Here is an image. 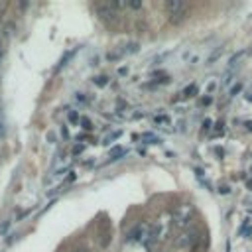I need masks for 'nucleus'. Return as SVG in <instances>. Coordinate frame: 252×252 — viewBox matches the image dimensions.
<instances>
[{"label":"nucleus","mask_w":252,"mask_h":252,"mask_svg":"<svg viewBox=\"0 0 252 252\" xmlns=\"http://www.w3.org/2000/svg\"><path fill=\"white\" fill-rule=\"evenodd\" d=\"M195 219V207L191 203H181L172 213V223L177 228H187Z\"/></svg>","instance_id":"f257e3e1"},{"label":"nucleus","mask_w":252,"mask_h":252,"mask_svg":"<svg viewBox=\"0 0 252 252\" xmlns=\"http://www.w3.org/2000/svg\"><path fill=\"white\" fill-rule=\"evenodd\" d=\"M81 124H83V128H85V130H93V124H91L89 118H81Z\"/></svg>","instance_id":"9d476101"},{"label":"nucleus","mask_w":252,"mask_h":252,"mask_svg":"<svg viewBox=\"0 0 252 252\" xmlns=\"http://www.w3.org/2000/svg\"><path fill=\"white\" fill-rule=\"evenodd\" d=\"M75 252H89V250H75Z\"/></svg>","instance_id":"a211bd4d"},{"label":"nucleus","mask_w":252,"mask_h":252,"mask_svg":"<svg viewBox=\"0 0 252 252\" xmlns=\"http://www.w3.org/2000/svg\"><path fill=\"white\" fill-rule=\"evenodd\" d=\"M95 83H97L99 87H102V85H106V83H108V77H104V75H101V77H97V79H95Z\"/></svg>","instance_id":"9b49d317"},{"label":"nucleus","mask_w":252,"mask_h":252,"mask_svg":"<svg viewBox=\"0 0 252 252\" xmlns=\"http://www.w3.org/2000/svg\"><path fill=\"white\" fill-rule=\"evenodd\" d=\"M120 156H124V148H120V146H116V148H112V150H110V154H108V158H110V162H114V160H118Z\"/></svg>","instance_id":"6e6552de"},{"label":"nucleus","mask_w":252,"mask_h":252,"mask_svg":"<svg viewBox=\"0 0 252 252\" xmlns=\"http://www.w3.org/2000/svg\"><path fill=\"white\" fill-rule=\"evenodd\" d=\"M248 187H250V189H252V179H250V181H248Z\"/></svg>","instance_id":"f3484780"},{"label":"nucleus","mask_w":252,"mask_h":252,"mask_svg":"<svg viewBox=\"0 0 252 252\" xmlns=\"http://www.w3.org/2000/svg\"><path fill=\"white\" fill-rule=\"evenodd\" d=\"M150 232H152V227L146 225V223H140V225H136V227L130 230L128 240H144V242H148Z\"/></svg>","instance_id":"f03ea898"},{"label":"nucleus","mask_w":252,"mask_h":252,"mask_svg":"<svg viewBox=\"0 0 252 252\" xmlns=\"http://www.w3.org/2000/svg\"><path fill=\"white\" fill-rule=\"evenodd\" d=\"M166 10L168 14H179V12H187V4L181 2V0H168L166 2Z\"/></svg>","instance_id":"39448f33"},{"label":"nucleus","mask_w":252,"mask_h":252,"mask_svg":"<svg viewBox=\"0 0 252 252\" xmlns=\"http://www.w3.org/2000/svg\"><path fill=\"white\" fill-rule=\"evenodd\" d=\"M128 8H142V2H138V0H132V2H128Z\"/></svg>","instance_id":"ddd939ff"},{"label":"nucleus","mask_w":252,"mask_h":252,"mask_svg":"<svg viewBox=\"0 0 252 252\" xmlns=\"http://www.w3.org/2000/svg\"><path fill=\"white\" fill-rule=\"evenodd\" d=\"M0 57H2V44H0Z\"/></svg>","instance_id":"dca6fc26"},{"label":"nucleus","mask_w":252,"mask_h":252,"mask_svg":"<svg viewBox=\"0 0 252 252\" xmlns=\"http://www.w3.org/2000/svg\"><path fill=\"white\" fill-rule=\"evenodd\" d=\"M160 252H166V250H160Z\"/></svg>","instance_id":"6ab92c4d"},{"label":"nucleus","mask_w":252,"mask_h":252,"mask_svg":"<svg viewBox=\"0 0 252 252\" xmlns=\"http://www.w3.org/2000/svg\"><path fill=\"white\" fill-rule=\"evenodd\" d=\"M197 240H199V234H197L195 230H183L179 236H176V246H179V248H189V246H193Z\"/></svg>","instance_id":"7ed1b4c3"},{"label":"nucleus","mask_w":252,"mask_h":252,"mask_svg":"<svg viewBox=\"0 0 252 252\" xmlns=\"http://www.w3.org/2000/svg\"><path fill=\"white\" fill-rule=\"evenodd\" d=\"M73 53H75V51H69V53H67V55H65V57L61 59V63H59V67H63V65H67V61H69V59L73 57Z\"/></svg>","instance_id":"f8f14e48"},{"label":"nucleus","mask_w":252,"mask_h":252,"mask_svg":"<svg viewBox=\"0 0 252 252\" xmlns=\"http://www.w3.org/2000/svg\"><path fill=\"white\" fill-rule=\"evenodd\" d=\"M181 95H183V99H191V97H195V95H197V85H189V87H185Z\"/></svg>","instance_id":"0eeeda50"},{"label":"nucleus","mask_w":252,"mask_h":252,"mask_svg":"<svg viewBox=\"0 0 252 252\" xmlns=\"http://www.w3.org/2000/svg\"><path fill=\"white\" fill-rule=\"evenodd\" d=\"M244 126H246V130H248V132H252V122H250V120L244 122Z\"/></svg>","instance_id":"2eb2a0df"},{"label":"nucleus","mask_w":252,"mask_h":252,"mask_svg":"<svg viewBox=\"0 0 252 252\" xmlns=\"http://www.w3.org/2000/svg\"><path fill=\"white\" fill-rule=\"evenodd\" d=\"M97 12H99V16H101L102 20H116V12H114V8H110V4H106V6H97Z\"/></svg>","instance_id":"423d86ee"},{"label":"nucleus","mask_w":252,"mask_h":252,"mask_svg":"<svg viewBox=\"0 0 252 252\" xmlns=\"http://www.w3.org/2000/svg\"><path fill=\"white\" fill-rule=\"evenodd\" d=\"M120 48H122V50L108 51V53H106V59H108V61H116V59H120V57H124V55L138 51V44H128V46H120Z\"/></svg>","instance_id":"20e7f679"},{"label":"nucleus","mask_w":252,"mask_h":252,"mask_svg":"<svg viewBox=\"0 0 252 252\" xmlns=\"http://www.w3.org/2000/svg\"><path fill=\"white\" fill-rule=\"evenodd\" d=\"M185 14H187V12H179V14H172V16H170V22H172V24H179V22H183V20H185Z\"/></svg>","instance_id":"1a4fd4ad"},{"label":"nucleus","mask_w":252,"mask_h":252,"mask_svg":"<svg viewBox=\"0 0 252 252\" xmlns=\"http://www.w3.org/2000/svg\"><path fill=\"white\" fill-rule=\"evenodd\" d=\"M69 120H71V122H77V120H81V118H79L77 112H69Z\"/></svg>","instance_id":"4468645a"}]
</instances>
